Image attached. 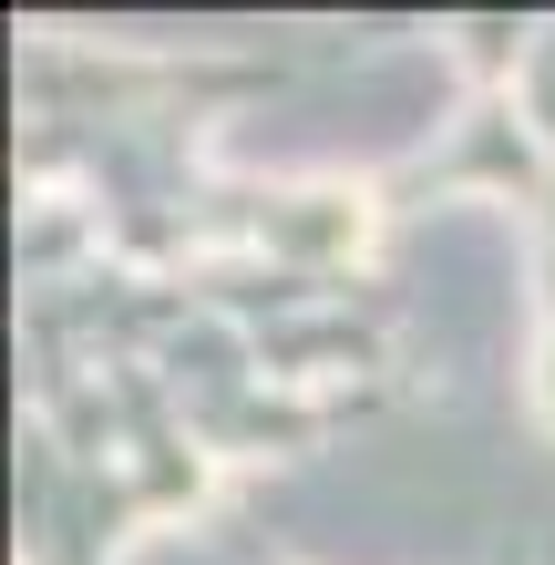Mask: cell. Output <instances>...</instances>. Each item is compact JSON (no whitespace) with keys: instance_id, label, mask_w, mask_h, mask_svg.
Instances as JSON below:
<instances>
[{"instance_id":"cell-2","label":"cell","mask_w":555,"mask_h":565,"mask_svg":"<svg viewBox=\"0 0 555 565\" xmlns=\"http://www.w3.org/2000/svg\"><path fill=\"white\" fill-rule=\"evenodd\" d=\"M11 493H21V565H114L124 535L166 524V514H154V493L124 473V462H73L31 412H21Z\"/></svg>"},{"instance_id":"cell-5","label":"cell","mask_w":555,"mask_h":565,"mask_svg":"<svg viewBox=\"0 0 555 565\" xmlns=\"http://www.w3.org/2000/svg\"><path fill=\"white\" fill-rule=\"evenodd\" d=\"M525 124L545 135V216H535V247H555V21L535 31V62H525Z\"/></svg>"},{"instance_id":"cell-3","label":"cell","mask_w":555,"mask_h":565,"mask_svg":"<svg viewBox=\"0 0 555 565\" xmlns=\"http://www.w3.org/2000/svg\"><path fill=\"white\" fill-rule=\"evenodd\" d=\"M391 206H421V195H504V206L545 216V135L525 124V93H463L442 145H421L412 164H391Z\"/></svg>"},{"instance_id":"cell-6","label":"cell","mask_w":555,"mask_h":565,"mask_svg":"<svg viewBox=\"0 0 555 565\" xmlns=\"http://www.w3.org/2000/svg\"><path fill=\"white\" fill-rule=\"evenodd\" d=\"M535 412H545V431H555V247H535Z\"/></svg>"},{"instance_id":"cell-1","label":"cell","mask_w":555,"mask_h":565,"mask_svg":"<svg viewBox=\"0 0 555 565\" xmlns=\"http://www.w3.org/2000/svg\"><path fill=\"white\" fill-rule=\"evenodd\" d=\"M402 216L381 175H216L206 195V257H268L309 278H361L381 226Z\"/></svg>"},{"instance_id":"cell-4","label":"cell","mask_w":555,"mask_h":565,"mask_svg":"<svg viewBox=\"0 0 555 565\" xmlns=\"http://www.w3.org/2000/svg\"><path fill=\"white\" fill-rule=\"evenodd\" d=\"M535 31L545 21H525V11H452L442 42L463 52L473 93H514V83H525V62H535Z\"/></svg>"}]
</instances>
